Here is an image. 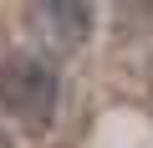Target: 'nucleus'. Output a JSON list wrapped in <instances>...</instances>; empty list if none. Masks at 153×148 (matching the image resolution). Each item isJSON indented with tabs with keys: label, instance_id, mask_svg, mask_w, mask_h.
<instances>
[{
	"label": "nucleus",
	"instance_id": "f257e3e1",
	"mask_svg": "<svg viewBox=\"0 0 153 148\" xmlns=\"http://www.w3.org/2000/svg\"><path fill=\"white\" fill-rule=\"evenodd\" d=\"M0 107L10 118H21L26 128H51L56 118V71L41 61V56H10L0 61Z\"/></svg>",
	"mask_w": 153,
	"mask_h": 148
},
{
	"label": "nucleus",
	"instance_id": "f03ea898",
	"mask_svg": "<svg viewBox=\"0 0 153 148\" xmlns=\"http://www.w3.org/2000/svg\"><path fill=\"white\" fill-rule=\"evenodd\" d=\"M31 16H36V31H41V41L51 51H76V46L92 36L87 0H36Z\"/></svg>",
	"mask_w": 153,
	"mask_h": 148
},
{
	"label": "nucleus",
	"instance_id": "7ed1b4c3",
	"mask_svg": "<svg viewBox=\"0 0 153 148\" xmlns=\"http://www.w3.org/2000/svg\"><path fill=\"white\" fill-rule=\"evenodd\" d=\"M0 148H10V138H5V133H0Z\"/></svg>",
	"mask_w": 153,
	"mask_h": 148
}]
</instances>
